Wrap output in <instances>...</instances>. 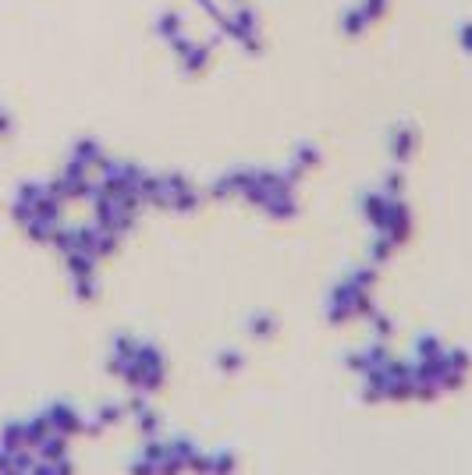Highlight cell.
Wrapping results in <instances>:
<instances>
[{"instance_id":"1","label":"cell","mask_w":472,"mask_h":475,"mask_svg":"<svg viewBox=\"0 0 472 475\" xmlns=\"http://www.w3.org/2000/svg\"><path fill=\"white\" fill-rule=\"evenodd\" d=\"M46 419L53 426V433H61V436H75V433H85V422L78 419V415L68 408V404H53L46 411Z\"/></svg>"},{"instance_id":"2","label":"cell","mask_w":472,"mask_h":475,"mask_svg":"<svg viewBox=\"0 0 472 475\" xmlns=\"http://www.w3.org/2000/svg\"><path fill=\"white\" fill-rule=\"evenodd\" d=\"M36 458L40 461H46V465H57L61 458H68V436H61V433H50L40 447H36Z\"/></svg>"},{"instance_id":"3","label":"cell","mask_w":472,"mask_h":475,"mask_svg":"<svg viewBox=\"0 0 472 475\" xmlns=\"http://www.w3.org/2000/svg\"><path fill=\"white\" fill-rule=\"evenodd\" d=\"M53 433V426H50V419H46V415H36V419L33 422H25V447H40V443L46 440Z\"/></svg>"},{"instance_id":"4","label":"cell","mask_w":472,"mask_h":475,"mask_svg":"<svg viewBox=\"0 0 472 475\" xmlns=\"http://www.w3.org/2000/svg\"><path fill=\"white\" fill-rule=\"evenodd\" d=\"M0 447L4 451H21L25 447V422H8L4 426V433H0Z\"/></svg>"},{"instance_id":"5","label":"cell","mask_w":472,"mask_h":475,"mask_svg":"<svg viewBox=\"0 0 472 475\" xmlns=\"http://www.w3.org/2000/svg\"><path fill=\"white\" fill-rule=\"evenodd\" d=\"M171 454H174V458H182V461L189 465L199 451H195V443H192V440H185V436H174V440H171Z\"/></svg>"},{"instance_id":"6","label":"cell","mask_w":472,"mask_h":475,"mask_svg":"<svg viewBox=\"0 0 472 475\" xmlns=\"http://www.w3.org/2000/svg\"><path fill=\"white\" fill-rule=\"evenodd\" d=\"M142 458L150 461V465H160L164 458H171V443H160V440H150L146 443V451H142Z\"/></svg>"},{"instance_id":"7","label":"cell","mask_w":472,"mask_h":475,"mask_svg":"<svg viewBox=\"0 0 472 475\" xmlns=\"http://www.w3.org/2000/svg\"><path fill=\"white\" fill-rule=\"evenodd\" d=\"M234 468H238V458H234V451L213 454V475H234Z\"/></svg>"},{"instance_id":"8","label":"cell","mask_w":472,"mask_h":475,"mask_svg":"<svg viewBox=\"0 0 472 475\" xmlns=\"http://www.w3.org/2000/svg\"><path fill=\"white\" fill-rule=\"evenodd\" d=\"M36 461H40V458H33V447H21V451L11 454V468H18V472H33Z\"/></svg>"},{"instance_id":"9","label":"cell","mask_w":472,"mask_h":475,"mask_svg":"<svg viewBox=\"0 0 472 475\" xmlns=\"http://www.w3.org/2000/svg\"><path fill=\"white\" fill-rule=\"evenodd\" d=\"M182 472H189V465H185L182 458H174V454L157 465V475H182Z\"/></svg>"},{"instance_id":"10","label":"cell","mask_w":472,"mask_h":475,"mask_svg":"<svg viewBox=\"0 0 472 475\" xmlns=\"http://www.w3.org/2000/svg\"><path fill=\"white\" fill-rule=\"evenodd\" d=\"M189 472H195V475H213V454H195V458L189 461Z\"/></svg>"},{"instance_id":"11","label":"cell","mask_w":472,"mask_h":475,"mask_svg":"<svg viewBox=\"0 0 472 475\" xmlns=\"http://www.w3.org/2000/svg\"><path fill=\"white\" fill-rule=\"evenodd\" d=\"M139 426H142V433L146 436H157V426H160V419H157V415H150V411H142V419H139Z\"/></svg>"},{"instance_id":"12","label":"cell","mask_w":472,"mask_h":475,"mask_svg":"<svg viewBox=\"0 0 472 475\" xmlns=\"http://www.w3.org/2000/svg\"><path fill=\"white\" fill-rule=\"evenodd\" d=\"M128 475H157V465H150L146 458H139V461L128 465Z\"/></svg>"},{"instance_id":"13","label":"cell","mask_w":472,"mask_h":475,"mask_svg":"<svg viewBox=\"0 0 472 475\" xmlns=\"http://www.w3.org/2000/svg\"><path fill=\"white\" fill-rule=\"evenodd\" d=\"M419 355H423V359H437V355H440L437 341H433V337H423V341H419Z\"/></svg>"},{"instance_id":"14","label":"cell","mask_w":472,"mask_h":475,"mask_svg":"<svg viewBox=\"0 0 472 475\" xmlns=\"http://www.w3.org/2000/svg\"><path fill=\"white\" fill-rule=\"evenodd\" d=\"M117 419H121V408H103V411H100V422H103V426H110V422H117Z\"/></svg>"},{"instance_id":"15","label":"cell","mask_w":472,"mask_h":475,"mask_svg":"<svg viewBox=\"0 0 472 475\" xmlns=\"http://www.w3.org/2000/svg\"><path fill=\"white\" fill-rule=\"evenodd\" d=\"M28 475H57V468H53V465H46V461H36Z\"/></svg>"},{"instance_id":"16","label":"cell","mask_w":472,"mask_h":475,"mask_svg":"<svg viewBox=\"0 0 472 475\" xmlns=\"http://www.w3.org/2000/svg\"><path fill=\"white\" fill-rule=\"evenodd\" d=\"M373 256H376V262H383L391 256V242H376V249H373Z\"/></svg>"},{"instance_id":"17","label":"cell","mask_w":472,"mask_h":475,"mask_svg":"<svg viewBox=\"0 0 472 475\" xmlns=\"http://www.w3.org/2000/svg\"><path fill=\"white\" fill-rule=\"evenodd\" d=\"M53 468H57V475H75V465H71L68 458H61V461H57Z\"/></svg>"},{"instance_id":"18","label":"cell","mask_w":472,"mask_h":475,"mask_svg":"<svg viewBox=\"0 0 472 475\" xmlns=\"http://www.w3.org/2000/svg\"><path fill=\"white\" fill-rule=\"evenodd\" d=\"M220 366H224V369H238V366H242V359H238V355H224Z\"/></svg>"},{"instance_id":"19","label":"cell","mask_w":472,"mask_h":475,"mask_svg":"<svg viewBox=\"0 0 472 475\" xmlns=\"http://www.w3.org/2000/svg\"><path fill=\"white\" fill-rule=\"evenodd\" d=\"M11 468V451H4V447H0V475H4Z\"/></svg>"},{"instance_id":"20","label":"cell","mask_w":472,"mask_h":475,"mask_svg":"<svg viewBox=\"0 0 472 475\" xmlns=\"http://www.w3.org/2000/svg\"><path fill=\"white\" fill-rule=\"evenodd\" d=\"M4 475H28V472H18V468H8Z\"/></svg>"},{"instance_id":"21","label":"cell","mask_w":472,"mask_h":475,"mask_svg":"<svg viewBox=\"0 0 472 475\" xmlns=\"http://www.w3.org/2000/svg\"><path fill=\"white\" fill-rule=\"evenodd\" d=\"M465 33H469V36H465V43H469V46H472V28H465Z\"/></svg>"}]
</instances>
